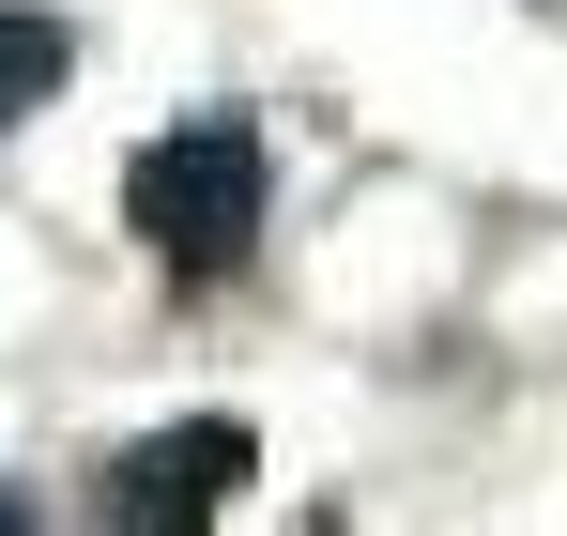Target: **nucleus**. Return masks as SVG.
Segmentation results:
<instances>
[{
    "label": "nucleus",
    "instance_id": "f257e3e1",
    "mask_svg": "<svg viewBox=\"0 0 567 536\" xmlns=\"http://www.w3.org/2000/svg\"><path fill=\"white\" fill-rule=\"evenodd\" d=\"M261 199H277L261 123H246V107H185L169 138H138V169H123V230H138L169 276H230L246 246H261Z\"/></svg>",
    "mask_w": 567,
    "mask_h": 536
},
{
    "label": "nucleus",
    "instance_id": "f03ea898",
    "mask_svg": "<svg viewBox=\"0 0 567 536\" xmlns=\"http://www.w3.org/2000/svg\"><path fill=\"white\" fill-rule=\"evenodd\" d=\"M246 475H261V430L246 414H199V430H154V445L107 460V522H215Z\"/></svg>",
    "mask_w": 567,
    "mask_h": 536
},
{
    "label": "nucleus",
    "instance_id": "7ed1b4c3",
    "mask_svg": "<svg viewBox=\"0 0 567 536\" xmlns=\"http://www.w3.org/2000/svg\"><path fill=\"white\" fill-rule=\"evenodd\" d=\"M62 78H78V31H62V16H31V0H0V123L62 107Z\"/></svg>",
    "mask_w": 567,
    "mask_h": 536
}]
</instances>
